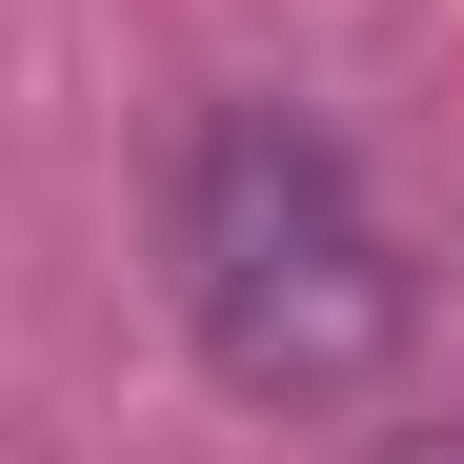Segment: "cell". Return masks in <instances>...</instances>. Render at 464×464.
Returning a JSON list of instances; mask_svg holds the SVG:
<instances>
[{
	"label": "cell",
	"instance_id": "1",
	"mask_svg": "<svg viewBox=\"0 0 464 464\" xmlns=\"http://www.w3.org/2000/svg\"><path fill=\"white\" fill-rule=\"evenodd\" d=\"M182 324H202V363L243 383V404H343V383H383L404 263H383V222H363L324 121L222 102L182 141Z\"/></svg>",
	"mask_w": 464,
	"mask_h": 464
},
{
	"label": "cell",
	"instance_id": "2",
	"mask_svg": "<svg viewBox=\"0 0 464 464\" xmlns=\"http://www.w3.org/2000/svg\"><path fill=\"white\" fill-rule=\"evenodd\" d=\"M404 464H464V444H404Z\"/></svg>",
	"mask_w": 464,
	"mask_h": 464
}]
</instances>
